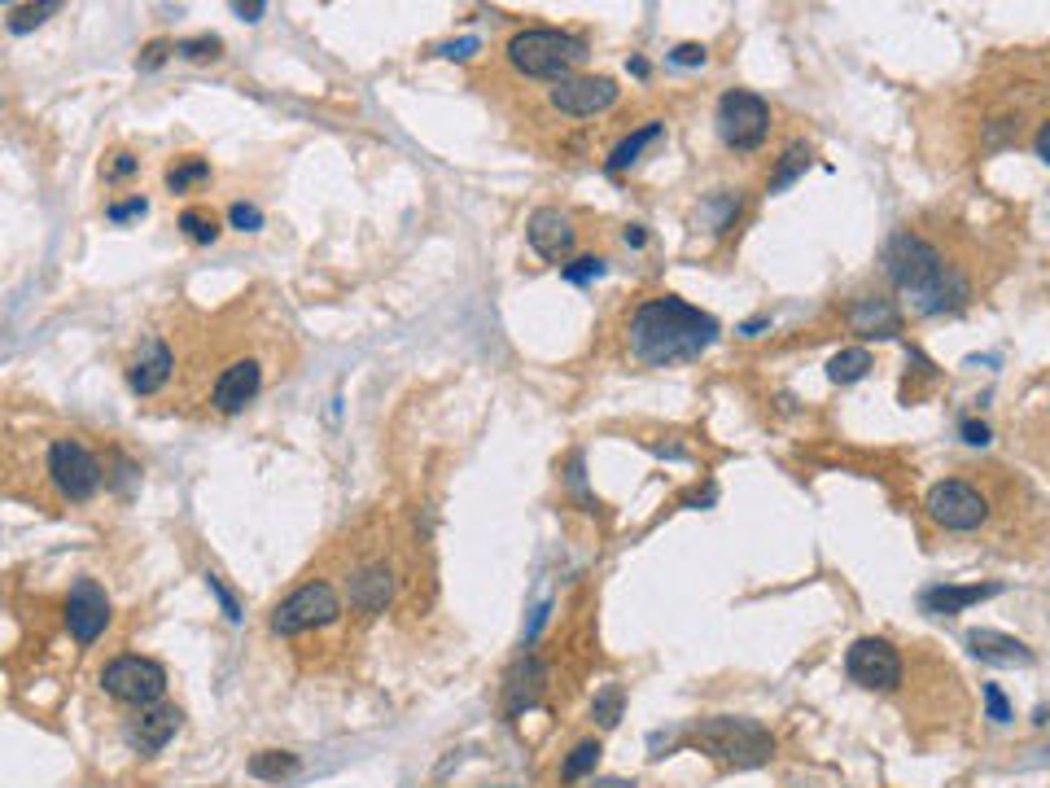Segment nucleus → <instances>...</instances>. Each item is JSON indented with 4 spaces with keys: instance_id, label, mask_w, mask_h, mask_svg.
Listing matches in <instances>:
<instances>
[{
    "instance_id": "6ab92c4d",
    "label": "nucleus",
    "mask_w": 1050,
    "mask_h": 788,
    "mask_svg": "<svg viewBox=\"0 0 1050 788\" xmlns=\"http://www.w3.org/2000/svg\"><path fill=\"white\" fill-rule=\"evenodd\" d=\"M850 329L863 338H897L901 333V311L884 294H863L850 307Z\"/></svg>"
},
{
    "instance_id": "aec40b11",
    "label": "nucleus",
    "mask_w": 1050,
    "mask_h": 788,
    "mask_svg": "<svg viewBox=\"0 0 1050 788\" xmlns=\"http://www.w3.org/2000/svg\"><path fill=\"white\" fill-rule=\"evenodd\" d=\"M543 683H547V670H543L538 657H522V661L508 670V679H504V710H508V719L525 714V710L543 697Z\"/></svg>"
},
{
    "instance_id": "c85d7f7f",
    "label": "nucleus",
    "mask_w": 1050,
    "mask_h": 788,
    "mask_svg": "<svg viewBox=\"0 0 1050 788\" xmlns=\"http://www.w3.org/2000/svg\"><path fill=\"white\" fill-rule=\"evenodd\" d=\"M62 4L57 0H44V4H18L13 13H9V31H31V26H40L44 18H53Z\"/></svg>"
},
{
    "instance_id": "39448f33",
    "label": "nucleus",
    "mask_w": 1050,
    "mask_h": 788,
    "mask_svg": "<svg viewBox=\"0 0 1050 788\" xmlns=\"http://www.w3.org/2000/svg\"><path fill=\"white\" fill-rule=\"evenodd\" d=\"M44 478L53 482V491H57L62 500L84 504V500H92V495L101 491L106 469H101V460H97L84 442H75V438H53V442L44 447Z\"/></svg>"
},
{
    "instance_id": "c756f323",
    "label": "nucleus",
    "mask_w": 1050,
    "mask_h": 788,
    "mask_svg": "<svg viewBox=\"0 0 1050 788\" xmlns=\"http://www.w3.org/2000/svg\"><path fill=\"white\" fill-rule=\"evenodd\" d=\"M622 701H626V697H622V688H617V683H609V688L595 697V705H591L595 723H600V727H617V719H622Z\"/></svg>"
},
{
    "instance_id": "f257e3e1",
    "label": "nucleus",
    "mask_w": 1050,
    "mask_h": 788,
    "mask_svg": "<svg viewBox=\"0 0 1050 788\" xmlns=\"http://www.w3.org/2000/svg\"><path fill=\"white\" fill-rule=\"evenodd\" d=\"M626 338H631L635 360H644L653 369H670V364H692L718 342V320L692 303L666 294V298L644 303L631 316Z\"/></svg>"
},
{
    "instance_id": "e433bc0d",
    "label": "nucleus",
    "mask_w": 1050,
    "mask_h": 788,
    "mask_svg": "<svg viewBox=\"0 0 1050 788\" xmlns=\"http://www.w3.org/2000/svg\"><path fill=\"white\" fill-rule=\"evenodd\" d=\"M670 62H675V66H704V48H700V44H679V48L670 53Z\"/></svg>"
},
{
    "instance_id": "de8ad7c7",
    "label": "nucleus",
    "mask_w": 1050,
    "mask_h": 788,
    "mask_svg": "<svg viewBox=\"0 0 1050 788\" xmlns=\"http://www.w3.org/2000/svg\"><path fill=\"white\" fill-rule=\"evenodd\" d=\"M495 788H522V785H495Z\"/></svg>"
},
{
    "instance_id": "4be33fe9",
    "label": "nucleus",
    "mask_w": 1050,
    "mask_h": 788,
    "mask_svg": "<svg viewBox=\"0 0 1050 788\" xmlns=\"http://www.w3.org/2000/svg\"><path fill=\"white\" fill-rule=\"evenodd\" d=\"M661 132H666L661 123H644L639 132H631V136H626V141H622V145L609 154V172H626V167H631V163H635V158H639V154H644V150H648V145H653Z\"/></svg>"
},
{
    "instance_id": "58836bf2",
    "label": "nucleus",
    "mask_w": 1050,
    "mask_h": 788,
    "mask_svg": "<svg viewBox=\"0 0 1050 788\" xmlns=\"http://www.w3.org/2000/svg\"><path fill=\"white\" fill-rule=\"evenodd\" d=\"M206 583H210V591H215V595H219V604H223V613H228V617H232V622H237V617H241V609H237V600H232V595H228V591H223V583H219V579H215V574H206Z\"/></svg>"
},
{
    "instance_id": "f03ea898",
    "label": "nucleus",
    "mask_w": 1050,
    "mask_h": 788,
    "mask_svg": "<svg viewBox=\"0 0 1050 788\" xmlns=\"http://www.w3.org/2000/svg\"><path fill=\"white\" fill-rule=\"evenodd\" d=\"M884 272L897 285L901 298H910V307L919 316H945L967 307L972 285L967 276L919 232H897L884 250Z\"/></svg>"
},
{
    "instance_id": "473e14b6",
    "label": "nucleus",
    "mask_w": 1050,
    "mask_h": 788,
    "mask_svg": "<svg viewBox=\"0 0 1050 788\" xmlns=\"http://www.w3.org/2000/svg\"><path fill=\"white\" fill-rule=\"evenodd\" d=\"M136 167H141V158L128 154V150H119V154H110V163H106L101 172H106V180H128V176H136Z\"/></svg>"
},
{
    "instance_id": "c9c22d12",
    "label": "nucleus",
    "mask_w": 1050,
    "mask_h": 788,
    "mask_svg": "<svg viewBox=\"0 0 1050 788\" xmlns=\"http://www.w3.org/2000/svg\"><path fill=\"white\" fill-rule=\"evenodd\" d=\"M232 223H237L241 232H254V228L263 223V215H259V206H245V201H237V206H232Z\"/></svg>"
},
{
    "instance_id": "a19ab883",
    "label": "nucleus",
    "mask_w": 1050,
    "mask_h": 788,
    "mask_svg": "<svg viewBox=\"0 0 1050 788\" xmlns=\"http://www.w3.org/2000/svg\"><path fill=\"white\" fill-rule=\"evenodd\" d=\"M232 9H237V13H241V18H245V22H259V13H263V9H267V4H263V0H250V4H245V0H237V4H232Z\"/></svg>"
},
{
    "instance_id": "7c9ffc66",
    "label": "nucleus",
    "mask_w": 1050,
    "mask_h": 788,
    "mask_svg": "<svg viewBox=\"0 0 1050 788\" xmlns=\"http://www.w3.org/2000/svg\"><path fill=\"white\" fill-rule=\"evenodd\" d=\"M175 53H179V57H188V62H210V57H219V53H223V40H219V35L179 40V44H175Z\"/></svg>"
},
{
    "instance_id": "7ed1b4c3",
    "label": "nucleus",
    "mask_w": 1050,
    "mask_h": 788,
    "mask_svg": "<svg viewBox=\"0 0 1050 788\" xmlns=\"http://www.w3.org/2000/svg\"><path fill=\"white\" fill-rule=\"evenodd\" d=\"M688 741L697 745L700 754H709L713 763L735 767V771L762 767V763H770V754H775V736H770L757 719H735V714L700 719L697 727L688 732Z\"/></svg>"
},
{
    "instance_id": "a211bd4d",
    "label": "nucleus",
    "mask_w": 1050,
    "mask_h": 788,
    "mask_svg": "<svg viewBox=\"0 0 1050 788\" xmlns=\"http://www.w3.org/2000/svg\"><path fill=\"white\" fill-rule=\"evenodd\" d=\"M967 648H972V657H981L989 666H1033V648L1029 644H1020L1016 635L989 631V626L967 631Z\"/></svg>"
},
{
    "instance_id": "ea45409f",
    "label": "nucleus",
    "mask_w": 1050,
    "mask_h": 788,
    "mask_svg": "<svg viewBox=\"0 0 1050 788\" xmlns=\"http://www.w3.org/2000/svg\"><path fill=\"white\" fill-rule=\"evenodd\" d=\"M172 48H175V44H167V40H154V44L145 48V57H141V66H145V70H154V66H158V62H163V57H167Z\"/></svg>"
},
{
    "instance_id": "0eeeda50",
    "label": "nucleus",
    "mask_w": 1050,
    "mask_h": 788,
    "mask_svg": "<svg viewBox=\"0 0 1050 788\" xmlns=\"http://www.w3.org/2000/svg\"><path fill=\"white\" fill-rule=\"evenodd\" d=\"M923 508H928V517H932L941 530H954V535H972V530H981V526L989 522V500H985V491L972 486V482H963V478L937 482V486L928 491Z\"/></svg>"
},
{
    "instance_id": "b1692460",
    "label": "nucleus",
    "mask_w": 1050,
    "mask_h": 788,
    "mask_svg": "<svg viewBox=\"0 0 1050 788\" xmlns=\"http://www.w3.org/2000/svg\"><path fill=\"white\" fill-rule=\"evenodd\" d=\"M210 180V163L206 158H175L172 167H167V189L172 194H188V189H197V185H206Z\"/></svg>"
},
{
    "instance_id": "9b49d317",
    "label": "nucleus",
    "mask_w": 1050,
    "mask_h": 788,
    "mask_svg": "<svg viewBox=\"0 0 1050 788\" xmlns=\"http://www.w3.org/2000/svg\"><path fill=\"white\" fill-rule=\"evenodd\" d=\"M617 101V84L609 75H569L551 84V106L569 119H591Z\"/></svg>"
},
{
    "instance_id": "4468645a",
    "label": "nucleus",
    "mask_w": 1050,
    "mask_h": 788,
    "mask_svg": "<svg viewBox=\"0 0 1050 788\" xmlns=\"http://www.w3.org/2000/svg\"><path fill=\"white\" fill-rule=\"evenodd\" d=\"M525 237H529L534 254H543L547 263H565V259H569V250H573V241H578V228H573V219H569L565 210H551V206H543V210H534V215H529V223H525Z\"/></svg>"
},
{
    "instance_id": "6e6552de",
    "label": "nucleus",
    "mask_w": 1050,
    "mask_h": 788,
    "mask_svg": "<svg viewBox=\"0 0 1050 788\" xmlns=\"http://www.w3.org/2000/svg\"><path fill=\"white\" fill-rule=\"evenodd\" d=\"M338 617H342V600H338L333 583L311 579V583H303V588L294 591L289 600L276 604V613H272V631H276V635H303V631L333 626Z\"/></svg>"
},
{
    "instance_id": "ddd939ff",
    "label": "nucleus",
    "mask_w": 1050,
    "mask_h": 788,
    "mask_svg": "<svg viewBox=\"0 0 1050 788\" xmlns=\"http://www.w3.org/2000/svg\"><path fill=\"white\" fill-rule=\"evenodd\" d=\"M66 626L79 644H92L110 626V595L97 579H79L66 595Z\"/></svg>"
},
{
    "instance_id": "393cba45",
    "label": "nucleus",
    "mask_w": 1050,
    "mask_h": 788,
    "mask_svg": "<svg viewBox=\"0 0 1050 788\" xmlns=\"http://www.w3.org/2000/svg\"><path fill=\"white\" fill-rule=\"evenodd\" d=\"M298 771V754H281V749H263L250 758V776L254 780H285Z\"/></svg>"
},
{
    "instance_id": "20e7f679",
    "label": "nucleus",
    "mask_w": 1050,
    "mask_h": 788,
    "mask_svg": "<svg viewBox=\"0 0 1050 788\" xmlns=\"http://www.w3.org/2000/svg\"><path fill=\"white\" fill-rule=\"evenodd\" d=\"M508 62L529 79H569L573 66L587 62V40L556 31V26H529L508 40Z\"/></svg>"
},
{
    "instance_id": "9d476101",
    "label": "nucleus",
    "mask_w": 1050,
    "mask_h": 788,
    "mask_svg": "<svg viewBox=\"0 0 1050 788\" xmlns=\"http://www.w3.org/2000/svg\"><path fill=\"white\" fill-rule=\"evenodd\" d=\"M845 675H850L858 688H867V692H893V688L901 683V657H897V648H893L888 639L867 635V639L850 644V653H845Z\"/></svg>"
},
{
    "instance_id": "37998d69",
    "label": "nucleus",
    "mask_w": 1050,
    "mask_h": 788,
    "mask_svg": "<svg viewBox=\"0 0 1050 788\" xmlns=\"http://www.w3.org/2000/svg\"><path fill=\"white\" fill-rule=\"evenodd\" d=\"M473 48H478V40H460V44H447L442 53H447V57H464V53H473Z\"/></svg>"
},
{
    "instance_id": "79ce46f5",
    "label": "nucleus",
    "mask_w": 1050,
    "mask_h": 788,
    "mask_svg": "<svg viewBox=\"0 0 1050 788\" xmlns=\"http://www.w3.org/2000/svg\"><path fill=\"white\" fill-rule=\"evenodd\" d=\"M1033 145H1038V158H1042V163L1050 167V123H1042V128H1038V141H1033Z\"/></svg>"
},
{
    "instance_id": "cd10ccee",
    "label": "nucleus",
    "mask_w": 1050,
    "mask_h": 788,
    "mask_svg": "<svg viewBox=\"0 0 1050 788\" xmlns=\"http://www.w3.org/2000/svg\"><path fill=\"white\" fill-rule=\"evenodd\" d=\"M806 167H810V150H806V145H788V154L779 158V172L770 176V194L788 189V185H792V180H797Z\"/></svg>"
},
{
    "instance_id": "49530a36",
    "label": "nucleus",
    "mask_w": 1050,
    "mask_h": 788,
    "mask_svg": "<svg viewBox=\"0 0 1050 788\" xmlns=\"http://www.w3.org/2000/svg\"><path fill=\"white\" fill-rule=\"evenodd\" d=\"M591 788H635L631 780H595Z\"/></svg>"
},
{
    "instance_id": "c03bdc74",
    "label": "nucleus",
    "mask_w": 1050,
    "mask_h": 788,
    "mask_svg": "<svg viewBox=\"0 0 1050 788\" xmlns=\"http://www.w3.org/2000/svg\"><path fill=\"white\" fill-rule=\"evenodd\" d=\"M644 241H648V232H644L639 223H631V228H626V245H644Z\"/></svg>"
},
{
    "instance_id": "dca6fc26",
    "label": "nucleus",
    "mask_w": 1050,
    "mask_h": 788,
    "mask_svg": "<svg viewBox=\"0 0 1050 788\" xmlns=\"http://www.w3.org/2000/svg\"><path fill=\"white\" fill-rule=\"evenodd\" d=\"M390 595H394V570H390L385 561H368V566H359V570L350 574V609H354L359 617L385 613Z\"/></svg>"
},
{
    "instance_id": "4c0bfd02",
    "label": "nucleus",
    "mask_w": 1050,
    "mask_h": 788,
    "mask_svg": "<svg viewBox=\"0 0 1050 788\" xmlns=\"http://www.w3.org/2000/svg\"><path fill=\"white\" fill-rule=\"evenodd\" d=\"M959 434H963V442H972V447H985V442H989V425H985V420H963Z\"/></svg>"
},
{
    "instance_id": "423d86ee",
    "label": "nucleus",
    "mask_w": 1050,
    "mask_h": 788,
    "mask_svg": "<svg viewBox=\"0 0 1050 788\" xmlns=\"http://www.w3.org/2000/svg\"><path fill=\"white\" fill-rule=\"evenodd\" d=\"M718 136L735 154L762 150V141L770 136V106L757 92H748V88L722 92V101H718Z\"/></svg>"
},
{
    "instance_id": "f3484780",
    "label": "nucleus",
    "mask_w": 1050,
    "mask_h": 788,
    "mask_svg": "<svg viewBox=\"0 0 1050 788\" xmlns=\"http://www.w3.org/2000/svg\"><path fill=\"white\" fill-rule=\"evenodd\" d=\"M179 719H184V714H179L175 705H145V710L128 723V745H132L136 754H158L175 732H179Z\"/></svg>"
},
{
    "instance_id": "a18cd8bd",
    "label": "nucleus",
    "mask_w": 1050,
    "mask_h": 788,
    "mask_svg": "<svg viewBox=\"0 0 1050 788\" xmlns=\"http://www.w3.org/2000/svg\"><path fill=\"white\" fill-rule=\"evenodd\" d=\"M762 329H766V320H748V325H744V329H740V333H744V338H757V333H762Z\"/></svg>"
},
{
    "instance_id": "5701e85b",
    "label": "nucleus",
    "mask_w": 1050,
    "mask_h": 788,
    "mask_svg": "<svg viewBox=\"0 0 1050 788\" xmlns=\"http://www.w3.org/2000/svg\"><path fill=\"white\" fill-rule=\"evenodd\" d=\"M867 373H872V351H863V347L841 351V355H832V364H828V377H832L836 386H854V382H863Z\"/></svg>"
},
{
    "instance_id": "f8f14e48",
    "label": "nucleus",
    "mask_w": 1050,
    "mask_h": 788,
    "mask_svg": "<svg viewBox=\"0 0 1050 788\" xmlns=\"http://www.w3.org/2000/svg\"><path fill=\"white\" fill-rule=\"evenodd\" d=\"M259 391H263V364H259L254 355H237V360H228V364L219 369V377H215V386H210V407L223 412V416H232V412L250 407V403L259 398Z\"/></svg>"
},
{
    "instance_id": "2eb2a0df",
    "label": "nucleus",
    "mask_w": 1050,
    "mask_h": 788,
    "mask_svg": "<svg viewBox=\"0 0 1050 788\" xmlns=\"http://www.w3.org/2000/svg\"><path fill=\"white\" fill-rule=\"evenodd\" d=\"M175 373V351L163 338H145L128 360V386L136 394H158Z\"/></svg>"
},
{
    "instance_id": "1a4fd4ad",
    "label": "nucleus",
    "mask_w": 1050,
    "mask_h": 788,
    "mask_svg": "<svg viewBox=\"0 0 1050 788\" xmlns=\"http://www.w3.org/2000/svg\"><path fill=\"white\" fill-rule=\"evenodd\" d=\"M101 688L114 697V701H123V705H136V710H145V705H158V697L167 692V670L158 666V661H150V657H114L106 670H101Z\"/></svg>"
},
{
    "instance_id": "412c9836",
    "label": "nucleus",
    "mask_w": 1050,
    "mask_h": 788,
    "mask_svg": "<svg viewBox=\"0 0 1050 788\" xmlns=\"http://www.w3.org/2000/svg\"><path fill=\"white\" fill-rule=\"evenodd\" d=\"M998 583H972V588H954V583H937V588H923L919 591V604H923V613H937V617H954V613H963V609H972V604H981V600H989V595H998Z\"/></svg>"
},
{
    "instance_id": "bb28decb",
    "label": "nucleus",
    "mask_w": 1050,
    "mask_h": 788,
    "mask_svg": "<svg viewBox=\"0 0 1050 788\" xmlns=\"http://www.w3.org/2000/svg\"><path fill=\"white\" fill-rule=\"evenodd\" d=\"M179 228H184V237L197 241V245H210V241L219 237V219H215V210H201V206L179 210Z\"/></svg>"
},
{
    "instance_id": "a878e982",
    "label": "nucleus",
    "mask_w": 1050,
    "mask_h": 788,
    "mask_svg": "<svg viewBox=\"0 0 1050 788\" xmlns=\"http://www.w3.org/2000/svg\"><path fill=\"white\" fill-rule=\"evenodd\" d=\"M595 763H600V741H582V745H573V754L560 763V780H565V785H578V780H587V776L595 771Z\"/></svg>"
},
{
    "instance_id": "72a5a7b5",
    "label": "nucleus",
    "mask_w": 1050,
    "mask_h": 788,
    "mask_svg": "<svg viewBox=\"0 0 1050 788\" xmlns=\"http://www.w3.org/2000/svg\"><path fill=\"white\" fill-rule=\"evenodd\" d=\"M981 697H985V710H989V719H994V723H1011V705H1007V697H1003V688H998V683H985V688H981Z\"/></svg>"
},
{
    "instance_id": "2f4dec72",
    "label": "nucleus",
    "mask_w": 1050,
    "mask_h": 788,
    "mask_svg": "<svg viewBox=\"0 0 1050 788\" xmlns=\"http://www.w3.org/2000/svg\"><path fill=\"white\" fill-rule=\"evenodd\" d=\"M600 276H604V259H595V254L565 263V281H569V285H591V281H600Z\"/></svg>"
},
{
    "instance_id": "f704fd0d",
    "label": "nucleus",
    "mask_w": 1050,
    "mask_h": 788,
    "mask_svg": "<svg viewBox=\"0 0 1050 788\" xmlns=\"http://www.w3.org/2000/svg\"><path fill=\"white\" fill-rule=\"evenodd\" d=\"M145 206H150V201L136 194L132 201H114V206H106V215H110L114 223H123V219H132V215H145Z\"/></svg>"
}]
</instances>
